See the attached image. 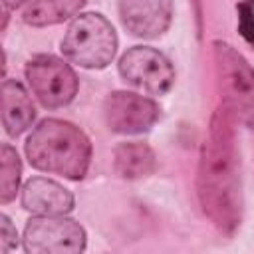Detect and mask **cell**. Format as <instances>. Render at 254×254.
Wrapping results in <instances>:
<instances>
[{"mask_svg": "<svg viewBox=\"0 0 254 254\" xmlns=\"http://www.w3.org/2000/svg\"><path fill=\"white\" fill-rule=\"evenodd\" d=\"M196 194L206 218L222 234H234L242 220V187L234 115L224 103L212 113L208 137L200 147Z\"/></svg>", "mask_w": 254, "mask_h": 254, "instance_id": "cell-1", "label": "cell"}, {"mask_svg": "<svg viewBox=\"0 0 254 254\" xmlns=\"http://www.w3.org/2000/svg\"><path fill=\"white\" fill-rule=\"evenodd\" d=\"M26 157L40 171L79 181L91 161V143L73 123L44 119L26 141Z\"/></svg>", "mask_w": 254, "mask_h": 254, "instance_id": "cell-2", "label": "cell"}, {"mask_svg": "<svg viewBox=\"0 0 254 254\" xmlns=\"http://www.w3.org/2000/svg\"><path fill=\"white\" fill-rule=\"evenodd\" d=\"M212 54L222 103L244 127L254 133V67L226 42L214 40Z\"/></svg>", "mask_w": 254, "mask_h": 254, "instance_id": "cell-3", "label": "cell"}, {"mask_svg": "<svg viewBox=\"0 0 254 254\" xmlns=\"http://www.w3.org/2000/svg\"><path fill=\"white\" fill-rule=\"evenodd\" d=\"M117 50V36L113 26L101 14H81L73 18L64 40L62 52L64 56L85 67V69H101L111 64Z\"/></svg>", "mask_w": 254, "mask_h": 254, "instance_id": "cell-4", "label": "cell"}, {"mask_svg": "<svg viewBox=\"0 0 254 254\" xmlns=\"http://www.w3.org/2000/svg\"><path fill=\"white\" fill-rule=\"evenodd\" d=\"M26 79L38 101L50 109L67 105L77 93V77L73 69L54 56L32 58L26 64Z\"/></svg>", "mask_w": 254, "mask_h": 254, "instance_id": "cell-5", "label": "cell"}, {"mask_svg": "<svg viewBox=\"0 0 254 254\" xmlns=\"http://www.w3.org/2000/svg\"><path fill=\"white\" fill-rule=\"evenodd\" d=\"M85 248V230L62 214H42L24 228V250L30 254H64Z\"/></svg>", "mask_w": 254, "mask_h": 254, "instance_id": "cell-6", "label": "cell"}, {"mask_svg": "<svg viewBox=\"0 0 254 254\" xmlns=\"http://www.w3.org/2000/svg\"><path fill=\"white\" fill-rule=\"evenodd\" d=\"M119 73L127 83L153 95L167 93L175 83L171 62L161 52L147 46L127 50L119 60Z\"/></svg>", "mask_w": 254, "mask_h": 254, "instance_id": "cell-7", "label": "cell"}, {"mask_svg": "<svg viewBox=\"0 0 254 254\" xmlns=\"http://www.w3.org/2000/svg\"><path fill=\"white\" fill-rule=\"evenodd\" d=\"M161 115L159 105L131 91H113L103 101V119L115 133L137 135L149 131Z\"/></svg>", "mask_w": 254, "mask_h": 254, "instance_id": "cell-8", "label": "cell"}, {"mask_svg": "<svg viewBox=\"0 0 254 254\" xmlns=\"http://www.w3.org/2000/svg\"><path fill=\"white\" fill-rule=\"evenodd\" d=\"M121 24L137 38H159L173 20V0H119Z\"/></svg>", "mask_w": 254, "mask_h": 254, "instance_id": "cell-9", "label": "cell"}, {"mask_svg": "<svg viewBox=\"0 0 254 254\" xmlns=\"http://www.w3.org/2000/svg\"><path fill=\"white\" fill-rule=\"evenodd\" d=\"M22 206L36 214H65L73 208V196L60 183L34 177L22 189Z\"/></svg>", "mask_w": 254, "mask_h": 254, "instance_id": "cell-10", "label": "cell"}, {"mask_svg": "<svg viewBox=\"0 0 254 254\" xmlns=\"http://www.w3.org/2000/svg\"><path fill=\"white\" fill-rule=\"evenodd\" d=\"M36 117L34 103L28 91L16 79H4L2 83V125L10 137L24 133Z\"/></svg>", "mask_w": 254, "mask_h": 254, "instance_id": "cell-11", "label": "cell"}, {"mask_svg": "<svg viewBox=\"0 0 254 254\" xmlns=\"http://www.w3.org/2000/svg\"><path fill=\"white\" fill-rule=\"evenodd\" d=\"M113 167L119 177L133 181L151 175L157 167V159L153 149L145 143H121L115 147Z\"/></svg>", "mask_w": 254, "mask_h": 254, "instance_id": "cell-12", "label": "cell"}, {"mask_svg": "<svg viewBox=\"0 0 254 254\" xmlns=\"http://www.w3.org/2000/svg\"><path fill=\"white\" fill-rule=\"evenodd\" d=\"M85 0H32L24 10V22L34 28L60 24L75 16Z\"/></svg>", "mask_w": 254, "mask_h": 254, "instance_id": "cell-13", "label": "cell"}, {"mask_svg": "<svg viewBox=\"0 0 254 254\" xmlns=\"http://www.w3.org/2000/svg\"><path fill=\"white\" fill-rule=\"evenodd\" d=\"M0 202L6 204L10 200L16 198L18 192V185H20V175H22V165L18 159V153L4 143L0 149Z\"/></svg>", "mask_w": 254, "mask_h": 254, "instance_id": "cell-14", "label": "cell"}, {"mask_svg": "<svg viewBox=\"0 0 254 254\" xmlns=\"http://www.w3.org/2000/svg\"><path fill=\"white\" fill-rule=\"evenodd\" d=\"M238 32L254 48V0H242L238 6Z\"/></svg>", "mask_w": 254, "mask_h": 254, "instance_id": "cell-15", "label": "cell"}, {"mask_svg": "<svg viewBox=\"0 0 254 254\" xmlns=\"http://www.w3.org/2000/svg\"><path fill=\"white\" fill-rule=\"evenodd\" d=\"M0 248H2V252H8V250H12L16 244H18V234H16V228L12 226V222H10V218L6 216V214H2L0 216Z\"/></svg>", "mask_w": 254, "mask_h": 254, "instance_id": "cell-16", "label": "cell"}, {"mask_svg": "<svg viewBox=\"0 0 254 254\" xmlns=\"http://www.w3.org/2000/svg\"><path fill=\"white\" fill-rule=\"evenodd\" d=\"M28 0H2V8H4V12H10V10H16V8H20L22 4H26Z\"/></svg>", "mask_w": 254, "mask_h": 254, "instance_id": "cell-17", "label": "cell"}]
</instances>
